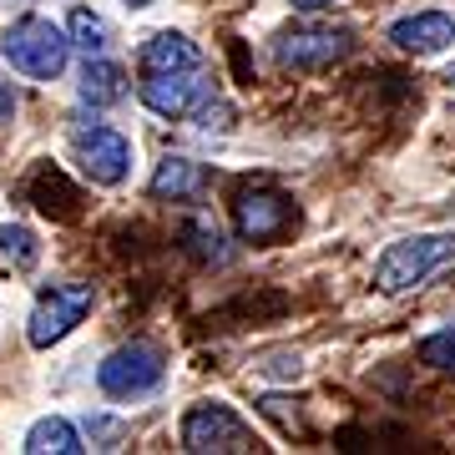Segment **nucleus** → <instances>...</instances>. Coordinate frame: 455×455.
<instances>
[{
  "label": "nucleus",
  "instance_id": "6ab92c4d",
  "mask_svg": "<svg viewBox=\"0 0 455 455\" xmlns=\"http://www.w3.org/2000/svg\"><path fill=\"white\" fill-rule=\"evenodd\" d=\"M0 243H5V253L16 248V259H20V263H31V259H36V238L26 233V228H0Z\"/></svg>",
  "mask_w": 455,
  "mask_h": 455
},
{
  "label": "nucleus",
  "instance_id": "f257e3e1",
  "mask_svg": "<svg viewBox=\"0 0 455 455\" xmlns=\"http://www.w3.org/2000/svg\"><path fill=\"white\" fill-rule=\"evenodd\" d=\"M445 263H455V233H415L390 243L374 259V289L379 293H410L420 289L430 274H440Z\"/></svg>",
  "mask_w": 455,
  "mask_h": 455
},
{
  "label": "nucleus",
  "instance_id": "412c9836",
  "mask_svg": "<svg viewBox=\"0 0 455 455\" xmlns=\"http://www.w3.org/2000/svg\"><path fill=\"white\" fill-rule=\"evenodd\" d=\"M334 0H293V11H329Z\"/></svg>",
  "mask_w": 455,
  "mask_h": 455
},
{
  "label": "nucleus",
  "instance_id": "5701e85b",
  "mask_svg": "<svg viewBox=\"0 0 455 455\" xmlns=\"http://www.w3.org/2000/svg\"><path fill=\"white\" fill-rule=\"evenodd\" d=\"M127 5H152V0H127Z\"/></svg>",
  "mask_w": 455,
  "mask_h": 455
},
{
  "label": "nucleus",
  "instance_id": "2eb2a0df",
  "mask_svg": "<svg viewBox=\"0 0 455 455\" xmlns=\"http://www.w3.org/2000/svg\"><path fill=\"white\" fill-rule=\"evenodd\" d=\"M182 238H188V248H193L203 263H228V259H233V253L223 248V233H218L208 218H193V223L182 228Z\"/></svg>",
  "mask_w": 455,
  "mask_h": 455
},
{
  "label": "nucleus",
  "instance_id": "6e6552de",
  "mask_svg": "<svg viewBox=\"0 0 455 455\" xmlns=\"http://www.w3.org/2000/svg\"><path fill=\"white\" fill-rule=\"evenodd\" d=\"M233 223L243 243H274L293 223V203L283 193H243L233 203Z\"/></svg>",
  "mask_w": 455,
  "mask_h": 455
},
{
  "label": "nucleus",
  "instance_id": "f03ea898",
  "mask_svg": "<svg viewBox=\"0 0 455 455\" xmlns=\"http://www.w3.org/2000/svg\"><path fill=\"white\" fill-rule=\"evenodd\" d=\"M0 56L16 66L20 76H31V82H56L66 71L71 41H66L61 26H51L46 16H20V20L5 26V36H0Z\"/></svg>",
  "mask_w": 455,
  "mask_h": 455
},
{
  "label": "nucleus",
  "instance_id": "aec40b11",
  "mask_svg": "<svg viewBox=\"0 0 455 455\" xmlns=\"http://www.w3.org/2000/svg\"><path fill=\"white\" fill-rule=\"evenodd\" d=\"M11 112H16V86L0 82V122H11Z\"/></svg>",
  "mask_w": 455,
  "mask_h": 455
},
{
  "label": "nucleus",
  "instance_id": "dca6fc26",
  "mask_svg": "<svg viewBox=\"0 0 455 455\" xmlns=\"http://www.w3.org/2000/svg\"><path fill=\"white\" fill-rule=\"evenodd\" d=\"M107 41H112V31H107L101 16H92V11H76L71 16V46H82L86 56H97V51H107Z\"/></svg>",
  "mask_w": 455,
  "mask_h": 455
},
{
  "label": "nucleus",
  "instance_id": "20e7f679",
  "mask_svg": "<svg viewBox=\"0 0 455 455\" xmlns=\"http://www.w3.org/2000/svg\"><path fill=\"white\" fill-rule=\"evenodd\" d=\"M92 304H97L92 283H51V289L36 299L31 319H26V339H31L36 349L61 344L66 334H71V329H76L86 314H92Z\"/></svg>",
  "mask_w": 455,
  "mask_h": 455
},
{
  "label": "nucleus",
  "instance_id": "f3484780",
  "mask_svg": "<svg viewBox=\"0 0 455 455\" xmlns=\"http://www.w3.org/2000/svg\"><path fill=\"white\" fill-rule=\"evenodd\" d=\"M420 359H425V364H435V370H455V324L425 334V339H420Z\"/></svg>",
  "mask_w": 455,
  "mask_h": 455
},
{
  "label": "nucleus",
  "instance_id": "1a4fd4ad",
  "mask_svg": "<svg viewBox=\"0 0 455 455\" xmlns=\"http://www.w3.org/2000/svg\"><path fill=\"white\" fill-rule=\"evenodd\" d=\"M349 51V36L344 31H283L274 41L278 66H293V71H319V66H334Z\"/></svg>",
  "mask_w": 455,
  "mask_h": 455
},
{
  "label": "nucleus",
  "instance_id": "39448f33",
  "mask_svg": "<svg viewBox=\"0 0 455 455\" xmlns=\"http://www.w3.org/2000/svg\"><path fill=\"white\" fill-rule=\"evenodd\" d=\"M253 445H259L253 430H248L228 405H218V400L193 405L188 420H182V451H193V455H243V451H253Z\"/></svg>",
  "mask_w": 455,
  "mask_h": 455
},
{
  "label": "nucleus",
  "instance_id": "7ed1b4c3",
  "mask_svg": "<svg viewBox=\"0 0 455 455\" xmlns=\"http://www.w3.org/2000/svg\"><path fill=\"white\" fill-rule=\"evenodd\" d=\"M167 374V359L157 344H122L112 355L97 364V385L101 395H112V400H137V395H152L163 385Z\"/></svg>",
  "mask_w": 455,
  "mask_h": 455
},
{
  "label": "nucleus",
  "instance_id": "0eeeda50",
  "mask_svg": "<svg viewBox=\"0 0 455 455\" xmlns=\"http://www.w3.org/2000/svg\"><path fill=\"white\" fill-rule=\"evenodd\" d=\"M208 97H212V86L197 76V66L193 71H157V76L142 82V107L167 116V122H172V116H193Z\"/></svg>",
  "mask_w": 455,
  "mask_h": 455
},
{
  "label": "nucleus",
  "instance_id": "a211bd4d",
  "mask_svg": "<svg viewBox=\"0 0 455 455\" xmlns=\"http://www.w3.org/2000/svg\"><path fill=\"white\" fill-rule=\"evenodd\" d=\"M263 374H268V379H299V374H304V359L299 355H289V349H278V355H268L259 364Z\"/></svg>",
  "mask_w": 455,
  "mask_h": 455
},
{
  "label": "nucleus",
  "instance_id": "4468645a",
  "mask_svg": "<svg viewBox=\"0 0 455 455\" xmlns=\"http://www.w3.org/2000/svg\"><path fill=\"white\" fill-rule=\"evenodd\" d=\"M197 193H203V167H197L193 157H167V163L157 167V178H152V197L182 203V197H197Z\"/></svg>",
  "mask_w": 455,
  "mask_h": 455
},
{
  "label": "nucleus",
  "instance_id": "423d86ee",
  "mask_svg": "<svg viewBox=\"0 0 455 455\" xmlns=\"http://www.w3.org/2000/svg\"><path fill=\"white\" fill-rule=\"evenodd\" d=\"M71 142H76V163H82V172L92 182H101V188H116V182L132 172V142L122 137V132L92 122V127L71 132Z\"/></svg>",
  "mask_w": 455,
  "mask_h": 455
},
{
  "label": "nucleus",
  "instance_id": "f8f14e48",
  "mask_svg": "<svg viewBox=\"0 0 455 455\" xmlns=\"http://www.w3.org/2000/svg\"><path fill=\"white\" fill-rule=\"evenodd\" d=\"M82 101L86 107H112V101H122L127 97V71L116 61H92L86 56V66H82Z\"/></svg>",
  "mask_w": 455,
  "mask_h": 455
},
{
  "label": "nucleus",
  "instance_id": "9d476101",
  "mask_svg": "<svg viewBox=\"0 0 455 455\" xmlns=\"http://www.w3.org/2000/svg\"><path fill=\"white\" fill-rule=\"evenodd\" d=\"M390 41L400 51H415V56H435L455 41V20L445 11H420V16H405L390 26Z\"/></svg>",
  "mask_w": 455,
  "mask_h": 455
},
{
  "label": "nucleus",
  "instance_id": "9b49d317",
  "mask_svg": "<svg viewBox=\"0 0 455 455\" xmlns=\"http://www.w3.org/2000/svg\"><path fill=\"white\" fill-rule=\"evenodd\" d=\"M193 66H203V51H197L182 31L147 36V46H142V71L147 76H157V71H193Z\"/></svg>",
  "mask_w": 455,
  "mask_h": 455
},
{
  "label": "nucleus",
  "instance_id": "ddd939ff",
  "mask_svg": "<svg viewBox=\"0 0 455 455\" xmlns=\"http://www.w3.org/2000/svg\"><path fill=\"white\" fill-rule=\"evenodd\" d=\"M26 451L31 455H76V451H86V445H82V435H76L71 420L46 415V420H36L31 430H26Z\"/></svg>",
  "mask_w": 455,
  "mask_h": 455
},
{
  "label": "nucleus",
  "instance_id": "4be33fe9",
  "mask_svg": "<svg viewBox=\"0 0 455 455\" xmlns=\"http://www.w3.org/2000/svg\"><path fill=\"white\" fill-rule=\"evenodd\" d=\"M445 86H451V92H455V66H451V71H445Z\"/></svg>",
  "mask_w": 455,
  "mask_h": 455
}]
</instances>
